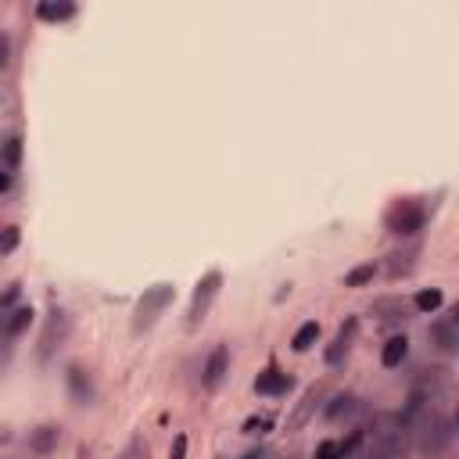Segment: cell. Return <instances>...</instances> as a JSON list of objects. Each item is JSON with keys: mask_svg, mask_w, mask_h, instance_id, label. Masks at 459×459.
Instances as JSON below:
<instances>
[{"mask_svg": "<svg viewBox=\"0 0 459 459\" xmlns=\"http://www.w3.org/2000/svg\"><path fill=\"white\" fill-rule=\"evenodd\" d=\"M359 459H405L409 452V423L402 413H377L370 427H363Z\"/></svg>", "mask_w": 459, "mask_h": 459, "instance_id": "cell-1", "label": "cell"}, {"mask_svg": "<svg viewBox=\"0 0 459 459\" xmlns=\"http://www.w3.org/2000/svg\"><path fill=\"white\" fill-rule=\"evenodd\" d=\"M423 222H427V208H423L416 197H398V201H391L388 212H384V226L391 230L395 238H413V234H420Z\"/></svg>", "mask_w": 459, "mask_h": 459, "instance_id": "cell-2", "label": "cell"}, {"mask_svg": "<svg viewBox=\"0 0 459 459\" xmlns=\"http://www.w3.org/2000/svg\"><path fill=\"white\" fill-rule=\"evenodd\" d=\"M172 298H176V288H172V284H154V288H147L144 298L137 302L133 330H137V334H140V330H151V327L158 323V316L172 305Z\"/></svg>", "mask_w": 459, "mask_h": 459, "instance_id": "cell-3", "label": "cell"}, {"mask_svg": "<svg viewBox=\"0 0 459 459\" xmlns=\"http://www.w3.org/2000/svg\"><path fill=\"white\" fill-rule=\"evenodd\" d=\"M219 284H222V273H219V270H212V273H204V277L197 280L194 298H190V313H187V327H190V330L204 323V316H208V309H212V298L219 295Z\"/></svg>", "mask_w": 459, "mask_h": 459, "instance_id": "cell-4", "label": "cell"}, {"mask_svg": "<svg viewBox=\"0 0 459 459\" xmlns=\"http://www.w3.org/2000/svg\"><path fill=\"white\" fill-rule=\"evenodd\" d=\"M69 330H72V316L65 309H51L47 323H44V334H40V359H51L54 348L69 338Z\"/></svg>", "mask_w": 459, "mask_h": 459, "instance_id": "cell-5", "label": "cell"}, {"mask_svg": "<svg viewBox=\"0 0 459 459\" xmlns=\"http://www.w3.org/2000/svg\"><path fill=\"white\" fill-rule=\"evenodd\" d=\"M291 388H295V377L284 373L277 363H270V366L255 377V395H266V398H280V395H288Z\"/></svg>", "mask_w": 459, "mask_h": 459, "instance_id": "cell-6", "label": "cell"}, {"mask_svg": "<svg viewBox=\"0 0 459 459\" xmlns=\"http://www.w3.org/2000/svg\"><path fill=\"white\" fill-rule=\"evenodd\" d=\"M455 316H459V313H452V316H445V320L430 323V330H427L430 345H434L441 355H452V352L459 348V323H455Z\"/></svg>", "mask_w": 459, "mask_h": 459, "instance_id": "cell-7", "label": "cell"}, {"mask_svg": "<svg viewBox=\"0 0 459 459\" xmlns=\"http://www.w3.org/2000/svg\"><path fill=\"white\" fill-rule=\"evenodd\" d=\"M355 334H359V320H345V323H341V330H338V338H334V341H330V348L323 352L327 366H341V363H345V355L352 352Z\"/></svg>", "mask_w": 459, "mask_h": 459, "instance_id": "cell-8", "label": "cell"}, {"mask_svg": "<svg viewBox=\"0 0 459 459\" xmlns=\"http://www.w3.org/2000/svg\"><path fill=\"white\" fill-rule=\"evenodd\" d=\"M226 373H230V352L219 345V348H212V355H208V363L201 370V388L204 391H215L226 380Z\"/></svg>", "mask_w": 459, "mask_h": 459, "instance_id": "cell-9", "label": "cell"}, {"mask_svg": "<svg viewBox=\"0 0 459 459\" xmlns=\"http://www.w3.org/2000/svg\"><path fill=\"white\" fill-rule=\"evenodd\" d=\"M69 395H72V402L76 405H90L94 402V395H97V388H94V377H90V370H83V366H69Z\"/></svg>", "mask_w": 459, "mask_h": 459, "instance_id": "cell-10", "label": "cell"}, {"mask_svg": "<svg viewBox=\"0 0 459 459\" xmlns=\"http://www.w3.org/2000/svg\"><path fill=\"white\" fill-rule=\"evenodd\" d=\"M323 395H327V388L323 384H316V388H309L305 395H302V402H298V409L291 413V420H288V430H302L309 420H313V413H316V405L323 402Z\"/></svg>", "mask_w": 459, "mask_h": 459, "instance_id": "cell-11", "label": "cell"}, {"mask_svg": "<svg viewBox=\"0 0 459 459\" xmlns=\"http://www.w3.org/2000/svg\"><path fill=\"white\" fill-rule=\"evenodd\" d=\"M29 323H33V309H29V305H19V309L0 313V338H19Z\"/></svg>", "mask_w": 459, "mask_h": 459, "instance_id": "cell-12", "label": "cell"}, {"mask_svg": "<svg viewBox=\"0 0 459 459\" xmlns=\"http://www.w3.org/2000/svg\"><path fill=\"white\" fill-rule=\"evenodd\" d=\"M373 316L380 323H405L409 320V302H402V298H377L373 302Z\"/></svg>", "mask_w": 459, "mask_h": 459, "instance_id": "cell-13", "label": "cell"}, {"mask_svg": "<svg viewBox=\"0 0 459 459\" xmlns=\"http://www.w3.org/2000/svg\"><path fill=\"white\" fill-rule=\"evenodd\" d=\"M37 19L40 22H69V19H76V4L72 0H44L37 8Z\"/></svg>", "mask_w": 459, "mask_h": 459, "instance_id": "cell-14", "label": "cell"}, {"mask_svg": "<svg viewBox=\"0 0 459 459\" xmlns=\"http://www.w3.org/2000/svg\"><path fill=\"white\" fill-rule=\"evenodd\" d=\"M416 255H420V248H405V252H391V255H388V266H384V273H388L391 280H398V277H405V273H413V266H416Z\"/></svg>", "mask_w": 459, "mask_h": 459, "instance_id": "cell-15", "label": "cell"}, {"mask_svg": "<svg viewBox=\"0 0 459 459\" xmlns=\"http://www.w3.org/2000/svg\"><path fill=\"white\" fill-rule=\"evenodd\" d=\"M405 355H409V338H405V334H395V338H388V341H384L380 363H384L388 370H395V366H402V363H405Z\"/></svg>", "mask_w": 459, "mask_h": 459, "instance_id": "cell-16", "label": "cell"}, {"mask_svg": "<svg viewBox=\"0 0 459 459\" xmlns=\"http://www.w3.org/2000/svg\"><path fill=\"white\" fill-rule=\"evenodd\" d=\"M359 413V398L355 395H334L327 402V420L330 423H341V420H352Z\"/></svg>", "mask_w": 459, "mask_h": 459, "instance_id": "cell-17", "label": "cell"}, {"mask_svg": "<svg viewBox=\"0 0 459 459\" xmlns=\"http://www.w3.org/2000/svg\"><path fill=\"white\" fill-rule=\"evenodd\" d=\"M58 441H62V427L44 423V427H37V430H33L29 448H33V452H40V455H47V452H54V448H58Z\"/></svg>", "mask_w": 459, "mask_h": 459, "instance_id": "cell-18", "label": "cell"}, {"mask_svg": "<svg viewBox=\"0 0 459 459\" xmlns=\"http://www.w3.org/2000/svg\"><path fill=\"white\" fill-rule=\"evenodd\" d=\"M316 341H320V323H316V320H309V323H302V327L295 330L291 348H295V352H309Z\"/></svg>", "mask_w": 459, "mask_h": 459, "instance_id": "cell-19", "label": "cell"}, {"mask_svg": "<svg viewBox=\"0 0 459 459\" xmlns=\"http://www.w3.org/2000/svg\"><path fill=\"white\" fill-rule=\"evenodd\" d=\"M19 162H22V137H8L4 144H0V165L15 169Z\"/></svg>", "mask_w": 459, "mask_h": 459, "instance_id": "cell-20", "label": "cell"}, {"mask_svg": "<svg viewBox=\"0 0 459 459\" xmlns=\"http://www.w3.org/2000/svg\"><path fill=\"white\" fill-rule=\"evenodd\" d=\"M441 302H445V295H441L438 288H427V291H420V295L413 298V305H416L420 313H438V309H441Z\"/></svg>", "mask_w": 459, "mask_h": 459, "instance_id": "cell-21", "label": "cell"}, {"mask_svg": "<svg viewBox=\"0 0 459 459\" xmlns=\"http://www.w3.org/2000/svg\"><path fill=\"white\" fill-rule=\"evenodd\" d=\"M377 277V266L373 263H366V266H355L348 277H345V288H363V284H370Z\"/></svg>", "mask_w": 459, "mask_h": 459, "instance_id": "cell-22", "label": "cell"}, {"mask_svg": "<svg viewBox=\"0 0 459 459\" xmlns=\"http://www.w3.org/2000/svg\"><path fill=\"white\" fill-rule=\"evenodd\" d=\"M19 241H22L19 226H4V230H0V255H12L19 248Z\"/></svg>", "mask_w": 459, "mask_h": 459, "instance_id": "cell-23", "label": "cell"}, {"mask_svg": "<svg viewBox=\"0 0 459 459\" xmlns=\"http://www.w3.org/2000/svg\"><path fill=\"white\" fill-rule=\"evenodd\" d=\"M313 459H341V452H338V441H334V438L320 441V445H316V452H313Z\"/></svg>", "mask_w": 459, "mask_h": 459, "instance_id": "cell-24", "label": "cell"}, {"mask_svg": "<svg viewBox=\"0 0 459 459\" xmlns=\"http://www.w3.org/2000/svg\"><path fill=\"white\" fill-rule=\"evenodd\" d=\"M19 295H22V284H8V291L0 295V313H8V309L19 302Z\"/></svg>", "mask_w": 459, "mask_h": 459, "instance_id": "cell-25", "label": "cell"}, {"mask_svg": "<svg viewBox=\"0 0 459 459\" xmlns=\"http://www.w3.org/2000/svg\"><path fill=\"white\" fill-rule=\"evenodd\" d=\"M273 427V420L270 416H252L248 423H245V434H266Z\"/></svg>", "mask_w": 459, "mask_h": 459, "instance_id": "cell-26", "label": "cell"}, {"mask_svg": "<svg viewBox=\"0 0 459 459\" xmlns=\"http://www.w3.org/2000/svg\"><path fill=\"white\" fill-rule=\"evenodd\" d=\"M169 459H187V434H176V441L169 448Z\"/></svg>", "mask_w": 459, "mask_h": 459, "instance_id": "cell-27", "label": "cell"}, {"mask_svg": "<svg viewBox=\"0 0 459 459\" xmlns=\"http://www.w3.org/2000/svg\"><path fill=\"white\" fill-rule=\"evenodd\" d=\"M122 459H147V445L144 441H129V448L122 452Z\"/></svg>", "mask_w": 459, "mask_h": 459, "instance_id": "cell-28", "label": "cell"}, {"mask_svg": "<svg viewBox=\"0 0 459 459\" xmlns=\"http://www.w3.org/2000/svg\"><path fill=\"white\" fill-rule=\"evenodd\" d=\"M8 54H12V44H8V37H0V69L8 65Z\"/></svg>", "mask_w": 459, "mask_h": 459, "instance_id": "cell-29", "label": "cell"}, {"mask_svg": "<svg viewBox=\"0 0 459 459\" xmlns=\"http://www.w3.org/2000/svg\"><path fill=\"white\" fill-rule=\"evenodd\" d=\"M4 190H12V172L0 169V194H4Z\"/></svg>", "mask_w": 459, "mask_h": 459, "instance_id": "cell-30", "label": "cell"}, {"mask_svg": "<svg viewBox=\"0 0 459 459\" xmlns=\"http://www.w3.org/2000/svg\"><path fill=\"white\" fill-rule=\"evenodd\" d=\"M241 459H266V452H263V448H252V452H245Z\"/></svg>", "mask_w": 459, "mask_h": 459, "instance_id": "cell-31", "label": "cell"}]
</instances>
